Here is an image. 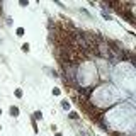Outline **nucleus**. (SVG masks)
Segmentation results:
<instances>
[{
  "label": "nucleus",
  "instance_id": "1a4fd4ad",
  "mask_svg": "<svg viewBox=\"0 0 136 136\" xmlns=\"http://www.w3.org/2000/svg\"><path fill=\"white\" fill-rule=\"evenodd\" d=\"M19 5H21V7H27V2H26V0H21Z\"/></svg>",
  "mask_w": 136,
  "mask_h": 136
},
{
  "label": "nucleus",
  "instance_id": "f03ea898",
  "mask_svg": "<svg viewBox=\"0 0 136 136\" xmlns=\"http://www.w3.org/2000/svg\"><path fill=\"white\" fill-rule=\"evenodd\" d=\"M61 107H63L65 111H68V109H70V102H68L67 99H65V101H61Z\"/></svg>",
  "mask_w": 136,
  "mask_h": 136
},
{
  "label": "nucleus",
  "instance_id": "9d476101",
  "mask_svg": "<svg viewBox=\"0 0 136 136\" xmlns=\"http://www.w3.org/2000/svg\"><path fill=\"white\" fill-rule=\"evenodd\" d=\"M33 129L37 133V124H36V121H33Z\"/></svg>",
  "mask_w": 136,
  "mask_h": 136
},
{
  "label": "nucleus",
  "instance_id": "39448f33",
  "mask_svg": "<svg viewBox=\"0 0 136 136\" xmlns=\"http://www.w3.org/2000/svg\"><path fill=\"white\" fill-rule=\"evenodd\" d=\"M34 117H36V119H43V114H41V111H36V112H34Z\"/></svg>",
  "mask_w": 136,
  "mask_h": 136
},
{
  "label": "nucleus",
  "instance_id": "423d86ee",
  "mask_svg": "<svg viewBox=\"0 0 136 136\" xmlns=\"http://www.w3.org/2000/svg\"><path fill=\"white\" fill-rule=\"evenodd\" d=\"M15 33H17V36H19V37H21V36H24V27H19Z\"/></svg>",
  "mask_w": 136,
  "mask_h": 136
},
{
  "label": "nucleus",
  "instance_id": "0eeeda50",
  "mask_svg": "<svg viewBox=\"0 0 136 136\" xmlns=\"http://www.w3.org/2000/svg\"><path fill=\"white\" fill-rule=\"evenodd\" d=\"M68 116H70V119H78V114L77 112H70Z\"/></svg>",
  "mask_w": 136,
  "mask_h": 136
},
{
  "label": "nucleus",
  "instance_id": "9b49d317",
  "mask_svg": "<svg viewBox=\"0 0 136 136\" xmlns=\"http://www.w3.org/2000/svg\"><path fill=\"white\" fill-rule=\"evenodd\" d=\"M55 136H63V135H61V133H56V135H55Z\"/></svg>",
  "mask_w": 136,
  "mask_h": 136
},
{
  "label": "nucleus",
  "instance_id": "7ed1b4c3",
  "mask_svg": "<svg viewBox=\"0 0 136 136\" xmlns=\"http://www.w3.org/2000/svg\"><path fill=\"white\" fill-rule=\"evenodd\" d=\"M29 49H31V46H29L27 43H24V44H22V51H24V53H29Z\"/></svg>",
  "mask_w": 136,
  "mask_h": 136
},
{
  "label": "nucleus",
  "instance_id": "20e7f679",
  "mask_svg": "<svg viewBox=\"0 0 136 136\" xmlns=\"http://www.w3.org/2000/svg\"><path fill=\"white\" fill-rule=\"evenodd\" d=\"M15 97H17V99H22V90H21V89L15 90Z\"/></svg>",
  "mask_w": 136,
  "mask_h": 136
},
{
  "label": "nucleus",
  "instance_id": "ddd939ff",
  "mask_svg": "<svg viewBox=\"0 0 136 136\" xmlns=\"http://www.w3.org/2000/svg\"><path fill=\"white\" fill-rule=\"evenodd\" d=\"M0 129H2V126H0Z\"/></svg>",
  "mask_w": 136,
  "mask_h": 136
},
{
  "label": "nucleus",
  "instance_id": "6e6552de",
  "mask_svg": "<svg viewBox=\"0 0 136 136\" xmlns=\"http://www.w3.org/2000/svg\"><path fill=\"white\" fill-rule=\"evenodd\" d=\"M60 92H61V90H60L58 87H55V89H53V95H60Z\"/></svg>",
  "mask_w": 136,
  "mask_h": 136
},
{
  "label": "nucleus",
  "instance_id": "f257e3e1",
  "mask_svg": "<svg viewBox=\"0 0 136 136\" xmlns=\"http://www.w3.org/2000/svg\"><path fill=\"white\" fill-rule=\"evenodd\" d=\"M9 112H10V116H15V117H17V116H19V107H15V105H12Z\"/></svg>",
  "mask_w": 136,
  "mask_h": 136
},
{
  "label": "nucleus",
  "instance_id": "f8f14e48",
  "mask_svg": "<svg viewBox=\"0 0 136 136\" xmlns=\"http://www.w3.org/2000/svg\"><path fill=\"white\" fill-rule=\"evenodd\" d=\"M0 114H2V109H0Z\"/></svg>",
  "mask_w": 136,
  "mask_h": 136
}]
</instances>
